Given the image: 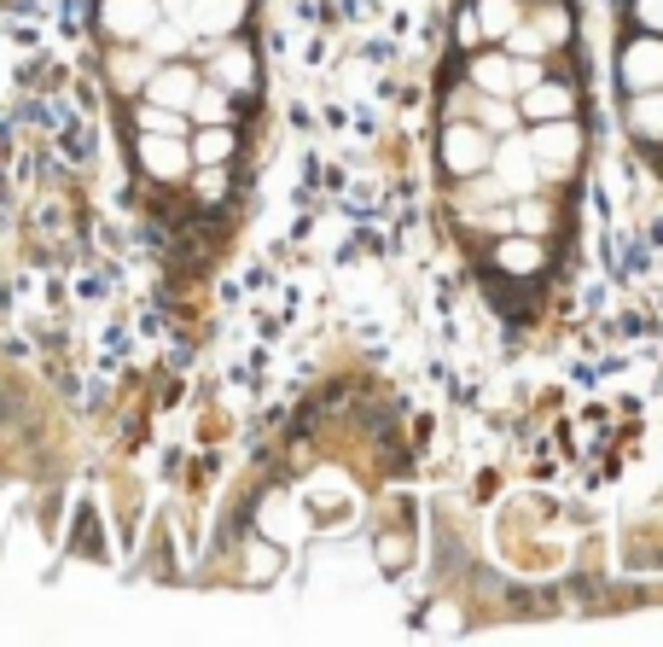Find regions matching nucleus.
Returning a JSON list of instances; mask_svg holds the SVG:
<instances>
[{"instance_id":"obj_1","label":"nucleus","mask_w":663,"mask_h":647,"mask_svg":"<svg viewBox=\"0 0 663 647\" xmlns=\"http://www.w3.org/2000/svg\"><path fill=\"white\" fill-rule=\"evenodd\" d=\"M524 147L535 158V170H542V181H576V170H583V123L576 117L524 123Z\"/></svg>"},{"instance_id":"obj_2","label":"nucleus","mask_w":663,"mask_h":647,"mask_svg":"<svg viewBox=\"0 0 663 647\" xmlns=\"http://www.w3.org/2000/svg\"><path fill=\"white\" fill-rule=\"evenodd\" d=\"M489 152H494V134H483L471 117H448L443 134H437V164H443L448 181H466V175L489 170Z\"/></svg>"},{"instance_id":"obj_3","label":"nucleus","mask_w":663,"mask_h":647,"mask_svg":"<svg viewBox=\"0 0 663 647\" xmlns=\"http://www.w3.org/2000/svg\"><path fill=\"white\" fill-rule=\"evenodd\" d=\"M257 76H262V65H257V47L244 42V35L210 42V71H204V83H216L239 99V94H257Z\"/></svg>"},{"instance_id":"obj_4","label":"nucleus","mask_w":663,"mask_h":647,"mask_svg":"<svg viewBox=\"0 0 663 647\" xmlns=\"http://www.w3.org/2000/svg\"><path fill=\"white\" fill-rule=\"evenodd\" d=\"M489 175L507 187V198H524V193H542V187H547L542 170H535V158H530V147H524V129H512V134L494 140V152H489Z\"/></svg>"},{"instance_id":"obj_5","label":"nucleus","mask_w":663,"mask_h":647,"mask_svg":"<svg viewBox=\"0 0 663 647\" xmlns=\"http://www.w3.org/2000/svg\"><path fill=\"white\" fill-rule=\"evenodd\" d=\"M308 519H315V514H308V502H303L297 490H285V484L257 502V531L274 537L280 549H292L297 537H308Z\"/></svg>"},{"instance_id":"obj_6","label":"nucleus","mask_w":663,"mask_h":647,"mask_svg":"<svg viewBox=\"0 0 663 647\" xmlns=\"http://www.w3.org/2000/svg\"><path fill=\"white\" fill-rule=\"evenodd\" d=\"M617 76H623V94L663 88V35H652V30L629 35L623 53H617Z\"/></svg>"},{"instance_id":"obj_7","label":"nucleus","mask_w":663,"mask_h":647,"mask_svg":"<svg viewBox=\"0 0 663 647\" xmlns=\"http://www.w3.org/2000/svg\"><path fill=\"white\" fill-rule=\"evenodd\" d=\"M204 83V71L198 65H186V58H157L152 76L140 83V94L152 99V106H170V111H186L193 106V94Z\"/></svg>"},{"instance_id":"obj_8","label":"nucleus","mask_w":663,"mask_h":647,"mask_svg":"<svg viewBox=\"0 0 663 647\" xmlns=\"http://www.w3.org/2000/svg\"><path fill=\"white\" fill-rule=\"evenodd\" d=\"M181 24L204 42H227V35H244V24H251V0H193Z\"/></svg>"},{"instance_id":"obj_9","label":"nucleus","mask_w":663,"mask_h":647,"mask_svg":"<svg viewBox=\"0 0 663 647\" xmlns=\"http://www.w3.org/2000/svg\"><path fill=\"white\" fill-rule=\"evenodd\" d=\"M583 111V99H576V83H565V76H542L535 88L518 94V117L524 123H553V117H576Z\"/></svg>"},{"instance_id":"obj_10","label":"nucleus","mask_w":663,"mask_h":647,"mask_svg":"<svg viewBox=\"0 0 663 647\" xmlns=\"http://www.w3.org/2000/svg\"><path fill=\"white\" fill-rule=\"evenodd\" d=\"M489 262H494V269H501V274H512V280H535V274H542L547 269V239H535V234H518V228H507L501 239H494V246H489Z\"/></svg>"},{"instance_id":"obj_11","label":"nucleus","mask_w":663,"mask_h":647,"mask_svg":"<svg viewBox=\"0 0 663 647\" xmlns=\"http://www.w3.org/2000/svg\"><path fill=\"white\" fill-rule=\"evenodd\" d=\"M163 18L157 0H99V35L117 47V42H140L152 24Z\"/></svg>"},{"instance_id":"obj_12","label":"nucleus","mask_w":663,"mask_h":647,"mask_svg":"<svg viewBox=\"0 0 663 647\" xmlns=\"http://www.w3.org/2000/svg\"><path fill=\"white\" fill-rule=\"evenodd\" d=\"M140 170H146L152 181H163V187H175V181L193 175V152H186L181 134H140Z\"/></svg>"},{"instance_id":"obj_13","label":"nucleus","mask_w":663,"mask_h":647,"mask_svg":"<svg viewBox=\"0 0 663 647\" xmlns=\"http://www.w3.org/2000/svg\"><path fill=\"white\" fill-rule=\"evenodd\" d=\"M466 83L478 94H501V99H518V83H512V53L507 47H471L466 58Z\"/></svg>"},{"instance_id":"obj_14","label":"nucleus","mask_w":663,"mask_h":647,"mask_svg":"<svg viewBox=\"0 0 663 647\" xmlns=\"http://www.w3.org/2000/svg\"><path fill=\"white\" fill-rule=\"evenodd\" d=\"M471 30H478V42L483 47H501L507 42V30L518 24V18H524L530 7H524V0H471Z\"/></svg>"},{"instance_id":"obj_15","label":"nucleus","mask_w":663,"mask_h":647,"mask_svg":"<svg viewBox=\"0 0 663 647\" xmlns=\"http://www.w3.org/2000/svg\"><path fill=\"white\" fill-rule=\"evenodd\" d=\"M186 152H193V164H233L239 129H233V123H193V134H186Z\"/></svg>"},{"instance_id":"obj_16","label":"nucleus","mask_w":663,"mask_h":647,"mask_svg":"<svg viewBox=\"0 0 663 647\" xmlns=\"http://www.w3.org/2000/svg\"><path fill=\"white\" fill-rule=\"evenodd\" d=\"M507 228L518 234H535V239H553L558 234V205L542 193H524V198H512L507 205Z\"/></svg>"},{"instance_id":"obj_17","label":"nucleus","mask_w":663,"mask_h":647,"mask_svg":"<svg viewBox=\"0 0 663 647\" xmlns=\"http://www.w3.org/2000/svg\"><path fill=\"white\" fill-rule=\"evenodd\" d=\"M297 496L308 502V514H326V508H344L356 490H349V473H344V467H315V473L303 478Z\"/></svg>"},{"instance_id":"obj_18","label":"nucleus","mask_w":663,"mask_h":647,"mask_svg":"<svg viewBox=\"0 0 663 647\" xmlns=\"http://www.w3.org/2000/svg\"><path fill=\"white\" fill-rule=\"evenodd\" d=\"M530 24H535V35L547 42V53H558V47H570V35H576V18H570V7L565 0H535V12H524Z\"/></svg>"},{"instance_id":"obj_19","label":"nucleus","mask_w":663,"mask_h":647,"mask_svg":"<svg viewBox=\"0 0 663 647\" xmlns=\"http://www.w3.org/2000/svg\"><path fill=\"white\" fill-rule=\"evenodd\" d=\"M152 65H157V58L140 47V42H117V53H111V83H117L122 94H140V83L152 76Z\"/></svg>"},{"instance_id":"obj_20","label":"nucleus","mask_w":663,"mask_h":647,"mask_svg":"<svg viewBox=\"0 0 663 647\" xmlns=\"http://www.w3.org/2000/svg\"><path fill=\"white\" fill-rule=\"evenodd\" d=\"M471 123H478L483 134H512L524 129V117H518V99H501V94H478V106H471Z\"/></svg>"},{"instance_id":"obj_21","label":"nucleus","mask_w":663,"mask_h":647,"mask_svg":"<svg viewBox=\"0 0 663 647\" xmlns=\"http://www.w3.org/2000/svg\"><path fill=\"white\" fill-rule=\"evenodd\" d=\"M629 134L634 140H663V88H646V94H629Z\"/></svg>"},{"instance_id":"obj_22","label":"nucleus","mask_w":663,"mask_h":647,"mask_svg":"<svg viewBox=\"0 0 663 647\" xmlns=\"http://www.w3.org/2000/svg\"><path fill=\"white\" fill-rule=\"evenodd\" d=\"M134 129L140 134H193V117H186V111H170V106H152V99H140V106H134Z\"/></svg>"},{"instance_id":"obj_23","label":"nucleus","mask_w":663,"mask_h":647,"mask_svg":"<svg viewBox=\"0 0 663 647\" xmlns=\"http://www.w3.org/2000/svg\"><path fill=\"white\" fill-rule=\"evenodd\" d=\"M186 117H193V123H233V94L216 88V83H198V94H193V106H186Z\"/></svg>"},{"instance_id":"obj_24","label":"nucleus","mask_w":663,"mask_h":647,"mask_svg":"<svg viewBox=\"0 0 663 647\" xmlns=\"http://www.w3.org/2000/svg\"><path fill=\"white\" fill-rule=\"evenodd\" d=\"M280 565H285V549L274 537H257L251 549H244V572H251L257 583H274L280 578Z\"/></svg>"},{"instance_id":"obj_25","label":"nucleus","mask_w":663,"mask_h":647,"mask_svg":"<svg viewBox=\"0 0 663 647\" xmlns=\"http://www.w3.org/2000/svg\"><path fill=\"white\" fill-rule=\"evenodd\" d=\"M193 187L204 205H221L227 193H233V175H227V164H193Z\"/></svg>"},{"instance_id":"obj_26","label":"nucleus","mask_w":663,"mask_h":647,"mask_svg":"<svg viewBox=\"0 0 663 647\" xmlns=\"http://www.w3.org/2000/svg\"><path fill=\"white\" fill-rule=\"evenodd\" d=\"M512 58H547V42H542V35H535V24H530V18H518V24L507 30V42H501Z\"/></svg>"},{"instance_id":"obj_27","label":"nucleus","mask_w":663,"mask_h":647,"mask_svg":"<svg viewBox=\"0 0 663 647\" xmlns=\"http://www.w3.org/2000/svg\"><path fill=\"white\" fill-rule=\"evenodd\" d=\"M471 106H478V88H471L466 76H460V88H448V99H443V111H448V117H471Z\"/></svg>"},{"instance_id":"obj_28","label":"nucleus","mask_w":663,"mask_h":647,"mask_svg":"<svg viewBox=\"0 0 663 647\" xmlns=\"http://www.w3.org/2000/svg\"><path fill=\"white\" fill-rule=\"evenodd\" d=\"M413 542L407 537H379V565H407Z\"/></svg>"},{"instance_id":"obj_29","label":"nucleus","mask_w":663,"mask_h":647,"mask_svg":"<svg viewBox=\"0 0 663 647\" xmlns=\"http://www.w3.org/2000/svg\"><path fill=\"white\" fill-rule=\"evenodd\" d=\"M634 24L652 30V35H663V0H634Z\"/></svg>"},{"instance_id":"obj_30","label":"nucleus","mask_w":663,"mask_h":647,"mask_svg":"<svg viewBox=\"0 0 663 647\" xmlns=\"http://www.w3.org/2000/svg\"><path fill=\"white\" fill-rule=\"evenodd\" d=\"M163 7V18H186V7H193V0H157Z\"/></svg>"},{"instance_id":"obj_31","label":"nucleus","mask_w":663,"mask_h":647,"mask_svg":"<svg viewBox=\"0 0 663 647\" xmlns=\"http://www.w3.org/2000/svg\"><path fill=\"white\" fill-rule=\"evenodd\" d=\"M524 7H535V0H524Z\"/></svg>"}]
</instances>
